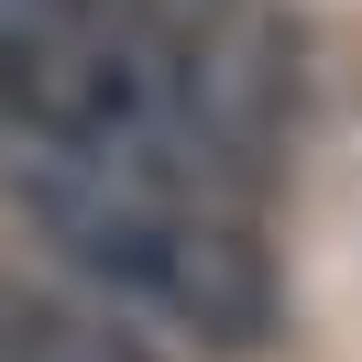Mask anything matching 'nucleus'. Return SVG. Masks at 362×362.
<instances>
[{"label": "nucleus", "instance_id": "7ed1b4c3", "mask_svg": "<svg viewBox=\"0 0 362 362\" xmlns=\"http://www.w3.org/2000/svg\"><path fill=\"white\" fill-rule=\"evenodd\" d=\"M110 11H121V0H110Z\"/></svg>", "mask_w": 362, "mask_h": 362}, {"label": "nucleus", "instance_id": "f257e3e1", "mask_svg": "<svg viewBox=\"0 0 362 362\" xmlns=\"http://www.w3.org/2000/svg\"><path fill=\"white\" fill-rule=\"evenodd\" d=\"M11 198L33 209V230H45L99 296H121V308L209 340V351H264V340L286 329V296H274V264H264V242H252V220L230 198H209V187L33 165V176H11Z\"/></svg>", "mask_w": 362, "mask_h": 362}, {"label": "nucleus", "instance_id": "f03ea898", "mask_svg": "<svg viewBox=\"0 0 362 362\" xmlns=\"http://www.w3.org/2000/svg\"><path fill=\"white\" fill-rule=\"evenodd\" d=\"M0 362H154L132 329L88 308H55V296H0Z\"/></svg>", "mask_w": 362, "mask_h": 362}]
</instances>
